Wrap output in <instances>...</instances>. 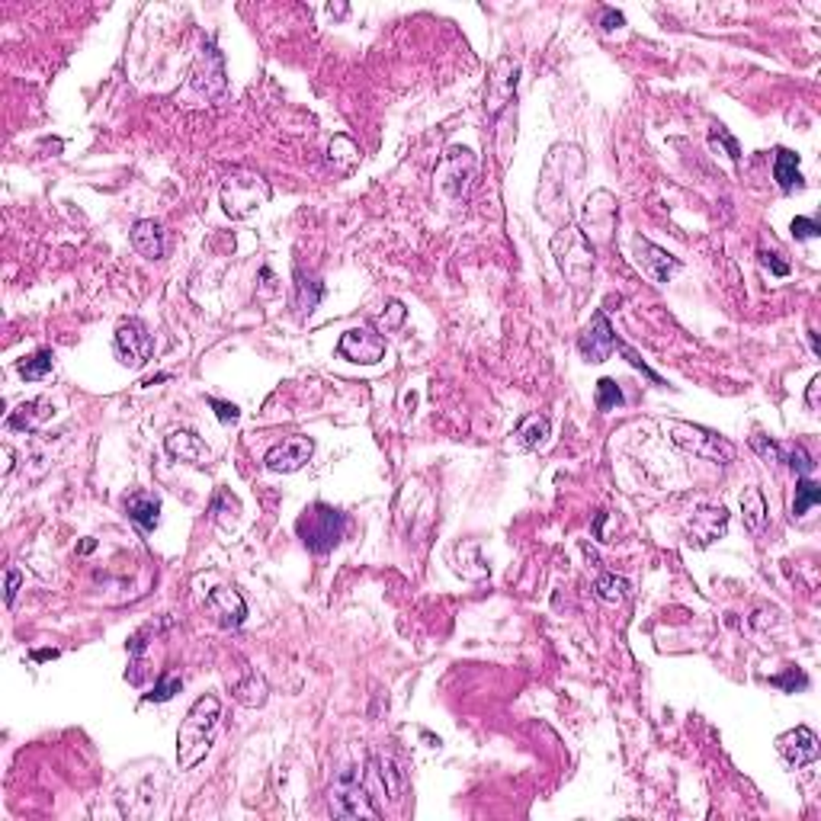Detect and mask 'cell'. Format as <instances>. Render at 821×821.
I'll return each mask as SVG.
<instances>
[{"label":"cell","mask_w":821,"mask_h":821,"mask_svg":"<svg viewBox=\"0 0 821 821\" xmlns=\"http://www.w3.org/2000/svg\"><path fill=\"white\" fill-rule=\"evenodd\" d=\"M774 683H776V687H783V690L793 693L795 687H808V677L802 674V670L789 668V674H786V677H774Z\"/></svg>","instance_id":"b9f144b4"},{"label":"cell","mask_w":821,"mask_h":821,"mask_svg":"<svg viewBox=\"0 0 821 821\" xmlns=\"http://www.w3.org/2000/svg\"><path fill=\"white\" fill-rule=\"evenodd\" d=\"M20 581H23V574L16 572V568H10V572H7V594H4V600H7V606L16 600V591H20Z\"/></svg>","instance_id":"bcb514c9"},{"label":"cell","mask_w":821,"mask_h":821,"mask_svg":"<svg viewBox=\"0 0 821 821\" xmlns=\"http://www.w3.org/2000/svg\"><path fill=\"white\" fill-rule=\"evenodd\" d=\"M269 196H273L269 184L254 171H235L222 184V209L231 218H250L269 203Z\"/></svg>","instance_id":"5b68a950"},{"label":"cell","mask_w":821,"mask_h":821,"mask_svg":"<svg viewBox=\"0 0 821 821\" xmlns=\"http://www.w3.org/2000/svg\"><path fill=\"white\" fill-rule=\"evenodd\" d=\"M623 388L616 385V379H600L597 382V407L600 411H616L623 405Z\"/></svg>","instance_id":"836d02e7"},{"label":"cell","mask_w":821,"mask_h":821,"mask_svg":"<svg viewBox=\"0 0 821 821\" xmlns=\"http://www.w3.org/2000/svg\"><path fill=\"white\" fill-rule=\"evenodd\" d=\"M742 517H744V530L748 532H761L763 530V523H767V500H763L761 488H744Z\"/></svg>","instance_id":"4316f807"},{"label":"cell","mask_w":821,"mask_h":821,"mask_svg":"<svg viewBox=\"0 0 821 821\" xmlns=\"http://www.w3.org/2000/svg\"><path fill=\"white\" fill-rule=\"evenodd\" d=\"M184 690V680H180V677H174V674H164L161 677L158 683H154V690L148 693V703H167V700L174 697V693H180Z\"/></svg>","instance_id":"e575fe53"},{"label":"cell","mask_w":821,"mask_h":821,"mask_svg":"<svg viewBox=\"0 0 821 821\" xmlns=\"http://www.w3.org/2000/svg\"><path fill=\"white\" fill-rule=\"evenodd\" d=\"M581 177H584V154L574 145H555L549 152L542 164V177H539V212L542 218L555 225H568V216H572V199L574 190L581 186Z\"/></svg>","instance_id":"6da1fadb"},{"label":"cell","mask_w":821,"mask_h":821,"mask_svg":"<svg viewBox=\"0 0 821 821\" xmlns=\"http://www.w3.org/2000/svg\"><path fill=\"white\" fill-rule=\"evenodd\" d=\"M212 513H216V523L222 530H231L237 523V517H241V504H237V498L231 491H218L216 500H212Z\"/></svg>","instance_id":"4dcf8cb0"},{"label":"cell","mask_w":821,"mask_h":821,"mask_svg":"<svg viewBox=\"0 0 821 821\" xmlns=\"http://www.w3.org/2000/svg\"><path fill=\"white\" fill-rule=\"evenodd\" d=\"M343 360L360 363V366H375L385 360V337L375 334L373 328H350L337 343Z\"/></svg>","instance_id":"9a60e30c"},{"label":"cell","mask_w":821,"mask_h":821,"mask_svg":"<svg viewBox=\"0 0 821 821\" xmlns=\"http://www.w3.org/2000/svg\"><path fill=\"white\" fill-rule=\"evenodd\" d=\"M818 385H821V375H815V379L808 382V398H805L812 411H815V407H818Z\"/></svg>","instance_id":"7dc6e473"},{"label":"cell","mask_w":821,"mask_h":821,"mask_svg":"<svg viewBox=\"0 0 821 821\" xmlns=\"http://www.w3.org/2000/svg\"><path fill=\"white\" fill-rule=\"evenodd\" d=\"M209 610L216 613L225 629H237L247 619V604H244V597L235 587H216V591H209Z\"/></svg>","instance_id":"ffe728a7"},{"label":"cell","mask_w":821,"mask_h":821,"mask_svg":"<svg viewBox=\"0 0 821 821\" xmlns=\"http://www.w3.org/2000/svg\"><path fill=\"white\" fill-rule=\"evenodd\" d=\"M664 430H668L674 447L697 456V459H710V462H719V466L735 459V443H729L725 437L712 434L706 427H697V424H687V421H668Z\"/></svg>","instance_id":"8992f818"},{"label":"cell","mask_w":821,"mask_h":821,"mask_svg":"<svg viewBox=\"0 0 821 821\" xmlns=\"http://www.w3.org/2000/svg\"><path fill=\"white\" fill-rule=\"evenodd\" d=\"M237 670H241V677H235V680L228 677V687H231V693H235L237 703L247 706V710H257V706L267 703L269 687H267V680H263V674H257V670H250V668H237Z\"/></svg>","instance_id":"44dd1931"},{"label":"cell","mask_w":821,"mask_h":821,"mask_svg":"<svg viewBox=\"0 0 821 821\" xmlns=\"http://www.w3.org/2000/svg\"><path fill=\"white\" fill-rule=\"evenodd\" d=\"M616 350H619V353H623V356H626V360H629V366H632V369H642V373H645V375H648V379H651V382H658V385H661V375H658V373H651V369H648V366H645V363H642V356H638V353H636V350H632V347H629V343L616 341Z\"/></svg>","instance_id":"f35d334b"},{"label":"cell","mask_w":821,"mask_h":821,"mask_svg":"<svg viewBox=\"0 0 821 821\" xmlns=\"http://www.w3.org/2000/svg\"><path fill=\"white\" fill-rule=\"evenodd\" d=\"M296 532L302 539V545L315 555H328L331 549H337L347 532V517L341 510H334L331 504H311L302 517L296 520Z\"/></svg>","instance_id":"3957f363"},{"label":"cell","mask_w":821,"mask_h":821,"mask_svg":"<svg viewBox=\"0 0 821 821\" xmlns=\"http://www.w3.org/2000/svg\"><path fill=\"white\" fill-rule=\"evenodd\" d=\"M33 658H36V661H48V658H58V651H55V648H48V651H33Z\"/></svg>","instance_id":"c3c4849f"},{"label":"cell","mask_w":821,"mask_h":821,"mask_svg":"<svg viewBox=\"0 0 821 821\" xmlns=\"http://www.w3.org/2000/svg\"><path fill=\"white\" fill-rule=\"evenodd\" d=\"M331 164H334L341 174H350L356 164H360V148L353 145V139L337 135V139L331 142Z\"/></svg>","instance_id":"f1b7e54d"},{"label":"cell","mask_w":821,"mask_h":821,"mask_svg":"<svg viewBox=\"0 0 821 821\" xmlns=\"http://www.w3.org/2000/svg\"><path fill=\"white\" fill-rule=\"evenodd\" d=\"M209 407L216 411V417L222 424H235L237 417H241V411H237V405H231V401H222V398H209Z\"/></svg>","instance_id":"ab89813d"},{"label":"cell","mask_w":821,"mask_h":821,"mask_svg":"<svg viewBox=\"0 0 821 821\" xmlns=\"http://www.w3.org/2000/svg\"><path fill=\"white\" fill-rule=\"evenodd\" d=\"M821 500V485L818 481H812L805 475V479H799V485H795V500H793V517H802V513H808L815 504Z\"/></svg>","instance_id":"d6a6232c"},{"label":"cell","mask_w":821,"mask_h":821,"mask_svg":"<svg viewBox=\"0 0 821 821\" xmlns=\"http://www.w3.org/2000/svg\"><path fill=\"white\" fill-rule=\"evenodd\" d=\"M789 231H793L795 241H808V237H818L821 235L818 222H815V218H805V216H795L793 225H789Z\"/></svg>","instance_id":"8d00e7d4"},{"label":"cell","mask_w":821,"mask_h":821,"mask_svg":"<svg viewBox=\"0 0 821 821\" xmlns=\"http://www.w3.org/2000/svg\"><path fill=\"white\" fill-rule=\"evenodd\" d=\"M401 321H405V305H401V302H388L385 305V315H382V324H385V331L398 328Z\"/></svg>","instance_id":"7bdbcfd3"},{"label":"cell","mask_w":821,"mask_h":821,"mask_svg":"<svg viewBox=\"0 0 821 821\" xmlns=\"http://www.w3.org/2000/svg\"><path fill=\"white\" fill-rule=\"evenodd\" d=\"M808 341H812V350L818 353V334H815V331H808Z\"/></svg>","instance_id":"681fc988"},{"label":"cell","mask_w":821,"mask_h":821,"mask_svg":"<svg viewBox=\"0 0 821 821\" xmlns=\"http://www.w3.org/2000/svg\"><path fill=\"white\" fill-rule=\"evenodd\" d=\"M190 87L196 93H203L205 100H218L228 87V78H225V58L218 52L216 42H205L203 52H199L196 65H193L190 74Z\"/></svg>","instance_id":"7c38bea8"},{"label":"cell","mask_w":821,"mask_h":821,"mask_svg":"<svg viewBox=\"0 0 821 821\" xmlns=\"http://www.w3.org/2000/svg\"><path fill=\"white\" fill-rule=\"evenodd\" d=\"M331 812L337 818H379V808L373 805L366 786H363L360 767H343L331 783Z\"/></svg>","instance_id":"52a82bcc"},{"label":"cell","mask_w":821,"mask_h":821,"mask_svg":"<svg viewBox=\"0 0 821 821\" xmlns=\"http://www.w3.org/2000/svg\"><path fill=\"white\" fill-rule=\"evenodd\" d=\"M783 462H789V468H793V472H799L802 479H805V475L815 468V459H812V456H808V449L802 447V443L789 447L786 453H783Z\"/></svg>","instance_id":"d590c367"},{"label":"cell","mask_w":821,"mask_h":821,"mask_svg":"<svg viewBox=\"0 0 821 821\" xmlns=\"http://www.w3.org/2000/svg\"><path fill=\"white\" fill-rule=\"evenodd\" d=\"M116 356L129 369H142L154 356V337L148 334V328L139 318L122 321L116 328Z\"/></svg>","instance_id":"8fae6325"},{"label":"cell","mask_w":821,"mask_h":821,"mask_svg":"<svg viewBox=\"0 0 821 821\" xmlns=\"http://www.w3.org/2000/svg\"><path fill=\"white\" fill-rule=\"evenodd\" d=\"M553 254L559 260V269L572 286H587L594 273V244L584 237L578 225H562L559 235L553 237Z\"/></svg>","instance_id":"277c9868"},{"label":"cell","mask_w":821,"mask_h":821,"mask_svg":"<svg viewBox=\"0 0 821 821\" xmlns=\"http://www.w3.org/2000/svg\"><path fill=\"white\" fill-rule=\"evenodd\" d=\"M475 171H479V158H475L472 148H447V154L440 158V164H437V190L443 193L447 199H453V203H459V199H466V193L472 190V180H475Z\"/></svg>","instance_id":"ba28073f"},{"label":"cell","mask_w":821,"mask_h":821,"mask_svg":"<svg viewBox=\"0 0 821 821\" xmlns=\"http://www.w3.org/2000/svg\"><path fill=\"white\" fill-rule=\"evenodd\" d=\"M218 716H222V703L218 697H199L196 703L190 706L186 719L180 722L177 732V757H180V770H190L209 754L212 744V732L218 725Z\"/></svg>","instance_id":"7a4b0ae2"},{"label":"cell","mask_w":821,"mask_h":821,"mask_svg":"<svg viewBox=\"0 0 821 821\" xmlns=\"http://www.w3.org/2000/svg\"><path fill=\"white\" fill-rule=\"evenodd\" d=\"M132 247L139 250L145 260H161L164 257V231L154 218H142L132 225Z\"/></svg>","instance_id":"7402d4cb"},{"label":"cell","mask_w":821,"mask_h":821,"mask_svg":"<svg viewBox=\"0 0 821 821\" xmlns=\"http://www.w3.org/2000/svg\"><path fill=\"white\" fill-rule=\"evenodd\" d=\"M757 257H761V263H763V267H767V269H774L776 277H786V273H789V263L776 260V254H767V250H761V254H757Z\"/></svg>","instance_id":"f6af8a7d"},{"label":"cell","mask_w":821,"mask_h":821,"mask_svg":"<svg viewBox=\"0 0 821 821\" xmlns=\"http://www.w3.org/2000/svg\"><path fill=\"white\" fill-rule=\"evenodd\" d=\"M751 447H754L767 462H783V449L776 447L774 440H767V437H751Z\"/></svg>","instance_id":"60d3db41"},{"label":"cell","mask_w":821,"mask_h":821,"mask_svg":"<svg viewBox=\"0 0 821 821\" xmlns=\"http://www.w3.org/2000/svg\"><path fill=\"white\" fill-rule=\"evenodd\" d=\"M549 434H553L549 417L545 415H526L523 421L517 424V430H513V440H517L520 449H539L545 440H549Z\"/></svg>","instance_id":"d4e9b609"},{"label":"cell","mask_w":821,"mask_h":821,"mask_svg":"<svg viewBox=\"0 0 821 821\" xmlns=\"http://www.w3.org/2000/svg\"><path fill=\"white\" fill-rule=\"evenodd\" d=\"M373 770H375V776H379L382 786H385V793L398 802L401 793H405V774L398 770V763H395L392 757H373Z\"/></svg>","instance_id":"83f0119b"},{"label":"cell","mask_w":821,"mask_h":821,"mask_svg":"<svg viewBox=\"0 0 821 821\" xmlns=\"http://www.w3.org/2000/svg\"><path fill=\"white\" fill-rule=\"evenodd\" d=\"M164 449L180 462H190L196 468H209L212 466V449L199 440L193 430H174L171 437L164 440Z\"/></svg>","instance_id":"d6986e66"},{"label":"cell","mask_w":821,"mask_h":821,"mask_svg":"<svg viewBox=\"0 0 821 821\" xmlns=\"http://www.w3.org/2000/svg\"><path fill=\"white\" fill-rule=\"evenodd\" d=\"M616 196L610 190H597L587 196L584 209H581V225L578 228L584 231V237L591 244H606L616 228Z\"/></svg>","instance_id":"30bf717a"},{"label":"cell","mask_w":821,"mask_h":821,"mask_svg":"<svg viewBox=\"0 0 821 821\" xmlns=\"http://www.w3.org/2000/svg\"><path fill=\"white\" fill-rule=\"evenodd\" d=\"M774 177L783 193L802 190L805 184H802V174H799V154L789 152V148H780L774 158Z\"/></svg>","instance_id":"484cf974"},{"label":"cell","mask_w":821,"mask_h":821,"mask_svg":"<svg viewBox=\"0 0 821 821\" xmlns=\"http://www.w3.org/2000/svg\"><path fill=\"white\" fill-rule=\"evenodd\" d=\"M626 23V16L619 14V10H613V7H604V14H600V26L606 29V33H613V29H619Z\"/></svg>","instance_id":"ee69618b"},{"label":"cell","mask_w":821,"mask_h":821,"mask_svg":"<svg viewBox=\"0 0 821 821\" xmlns=\"http://www.w3.org/2000/svg\"><path fill=\"white\" fill-rule=\"evenodd\" d=\"M52 363H55L52 350H36L33 356H23L16 369H20V375L26 382H39V379H46V375L52 373Z\"/></svg>","instance_id":"f546056e"},{"label":"cell","mask_w":821,"mask_h":821,"mask_svg":"<svg viewBox=\"0 0 821 821\" xmlns=\"http://www.w3.org/2000/svg\"><path fill=\"white\" fill-rule=\"evenodd\" d=\"M578 350L587 363H606L613 356V350H616V331H613L610 318H606L604 311H597V315L591 318V324L581 331Z\"/></svg>","instance_id":"2e32d148"},{"label":"cell","mask_w":821,"mask_h":821,"mask_svg":"<svg viewBox=\"0 0 821 821\" xmlns=\"http://www.w3.org/2000/svg\"><path fill=\"white\" fill-rule=\"evenodd\" d=\"M729 532V510L722 504H703L687 517V542L693 549H706Z\"/></svg>","instance_id":"4fadbf2b"},{"label":"cell","mask_w":821,"mask_h":821,"mask_svg":"<svg viewBox=\"0 0 821 821\" xmlns=\"http://www.w3.org/2000/svg\"><path fill=\"white\" fill-rule=\"evenodd\" d=\"M710 142H712V148H719V142H722L725 145V152H729V158L735 161L738 164V158H742V148H738V142L732 139L729 132L722 129V125H716V129H712V135H710Z\"/></svg>","instance_id":"74e56055"},{"label":"cell","mask_w":821,"mask_h":821,"mask_svg":"<svg viewBox=\"0 0 821 821\" xmlns=\"http://www.w3.org/2000/svg\"><path fill=\"white\" fill-rule=\"evenodd\" d=\"M125 513L142 532H154L161 523V500L154 494H132L125 498Z\"/></svg>","instance_id":"603a6c76"},{"label":"cell","mask_w":821,"mask_h":821,"mask_svg":"<svg viewBox=\"0 0 821 821\" xmlns=\"http://www.w3.org/2000/svg\"><path fill=\"white\" fill-rule=\"evenodd\" d=\"M517 84H520V61H513L510 55L498 58L488 71V84H485V112L488 119H498L507 106L517 97Z\"/></svg>","instance_id":"9c48e42d"},{"label":"cell","mask_w":821,"mask_h":821,"mask_svg":"<svg viewBox=\"0 0 821 821\" xmlns=\"http://www.w3.org/2000/svg\"><path fill=\"white\" fill-rule=\"evenodd\" d=\"M776 751H780V757L789 763V767H808V763H815L821 754L818 738H815V732L805 729V725L783 732V735L776 738Z\"/></svg>","instance_id":"ac0fdd59"},{"label":"cell","mask_w":821,"mask_h":821,"mask_svg":"<svg viewBox=\"0 0 821 821\" xmlns=\"http://www.w3.org/2000/svg\"><path fill=\"white\" fill-rule=\"evenodd\" d=\"M632 250H636V263L642 267V273L655 279V283H670V277L680 269V260L670 257L664 247H658V244H651L648 237H632Z\"/></svg>","instance_id":"e0dca14e"},{"label":"cell","mask_w":821,"mask_h":821,"mask_svg":"<svg viewBox=\"0 0 821 821\" xmlns=\"http://www.w3.org/2000/svg\"><path fill=\"white\" fill-rule=\"evenodd\" d=\"M52 417V401L46 398H36V401H23L16 411H10L7 417V427L10 430H23V434H33L42 421Z\"/></svg>","instance_id":"cb8c5ba5"},{"label":"cell","mask_w":821,"mask_h":821,"mask_svg":"<svg viewBox=\"0 0 821 821\" xmlns=\"http://www.w3.org/2000/svg\"><path fill=\"white\" fill-rule=\"evenodd\" d=\"M311 453H315L311 437L296 434V437H286L283 443H277V447L269 449V453L263 456V466L277 475H292V472H299V468L309 466Z\"/></svg>","instance_id":"5bb4252c"},{"label":"cell","mask_w":821,"mask_h":821,"mask_svg":"<svg viewBox=\"0 0 821 821\" xmlns=\"http://www.w3.org/2000/svg\"><path fill=\"white\" fill-rule=\"evenodd\" d=\"M594 591H597V597L606 600V604H623V600L629 597V581L619 578V574H600Z\"/></svg>","instance_id":"1f68e13d"}]
</instances>
